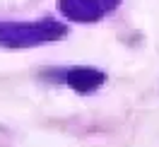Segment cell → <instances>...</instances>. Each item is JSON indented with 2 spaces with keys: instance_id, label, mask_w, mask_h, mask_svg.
Here are the masks:
<instances>
[{
  "instance_id": "obj_3",
  "label": "cell",
  "mask_w": 159,
  "mask_h": 147,
  "mask_svg": "<svg viewBox=\"0 0 159 147\" xmlns=\"http://www.w3.org/2000/svg\"><path fill=\"white\" fill-rule=\"evenodd\" d=\"M63 80H65L72 89H77V92H94L97 87L104 85L106 75L99 72V70H94V68L77 65V68H68L65 70V72H63Z\"/></svg>"
},
{
  "instance_id": "obj_2",
  "label": "cell",
  "mask_w": 159,
  "mask_h": 147,
  "mask_svg": "<svg viewBox=\"0 0 159 147\" xmlns=\"http://www.w3.org/2000/svg\"><path fill=\"white\" fill-rule=\"evenodd\" d=\"M120 5V0H60V12L72 22H99Z\"/></svg>"
},
{
  "instance_id": "obj_1",
  "label": "cell",
  "mask_w": 159,
  "mask_h": 147,
  "mask_svg": "<svg viewBox=\"0 0 159 147\" xmlns=\"http://www.w3.org/2000/svg\"><path fill=\"white\" fill-rule=\"evenodd\" d=\"M65 24L56 20H39V22H0V46L24 48L39 46L48 41H58L65 36Z\"/></svg>"
}]
</instances>
